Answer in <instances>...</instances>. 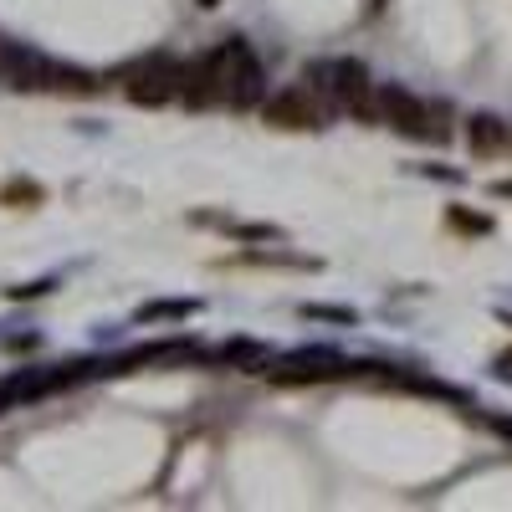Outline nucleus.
Returning <instances> with one entry per match:
<instances>
[{
    "mask_svg": "<svg viewBox=\"0 0 512 512\" xmlns=\"http://www.w3.org/2000/svg\"><path fill=\"white\" fill-rule=\"evenodd\" d=\"M364 123H390L410 139H446V103H431V98H415L405 88H374L369 103L359 108Z\"/></svg>",
    "mask_w": 512,
    "mask_h": 512,
    "instance_id": "nucleus-1",
    "label": "nucleus"
},
{
    "mask_svg": "<svg viewBox=\"0 0 512 512\" xmlns=\"http://www.w3.org/2000/svg\"><path fill=\"white\" fill-rule=\"evenodd\" d=\"M0 77L11 82V88H57V93H98V77L77 72V67H62L52 57H41L31 47H0Z\"/></svg>",
    "mask_w": 512,
    "mask_h": 512,
    "instance_id": "nucleus-2",
    "label": "nucleus"
},
{
    "mask_svg": "<svg viewBox=\"0 0 512 512\" xmlns=\"http://www.w3.org/2000/svg\"><path fill=\"white\" fill-rule=\"evenodd\" d=\"M308 88L323 93L333 108H344V113L359 118V108H364L369 93H374V82H369V72H364L359 62L333 57V62H313V67H308Z\"/></svg>",
    "mask_w": 512,
    "mask_h": 512,
    "instance_id": "nucleus-3",
    "label": "nucleus"
},
{
    "mask_svg": "<svg viewBox=\"0 0 512 512\" xmlns=\"http://www.w3.org/2000/svg\"><path fill=\"white\" fill-rule=\"evenodd\" d=\"M185 67L190 62H175V57H149L139 67H128V98L144 103V108H159V103H175L180 88H185Z\"/></svg>",
    "mask_w": 512,
    "mask_h": 512,
    "instance_id": "nucleus-4",
    "label": "nucleus"
},
{
    "mask_svg": "<svg viewBox=\"0 0 512 512\" xmlns=\"http://www.w3.org/2000/svg\"><path fill=\"white\" fill-rule=\"evenodd\" d=\"M262 118L272 128H323V103L313 98V88H282L262 103Z\"/></svg>",
    "mask_w": 512,
    "mask_h": 512,
    "instance_id": "nucleus-5",
    "label": "nucleus"
},
{
    "mask_svg": "<svg viewBox=\"0 0 512 512\" xmlns=\"http://www.w3.org/2000/svg\"><path fill=\"white\" fill-rule=\"evenodd\" d=\"M466 144H472V154L492 159V154H507L512 149V128L492 113H477L472 123H466Z\"/></svg>",
    "mask_w": 512,
    "mask_h": 512,
    "instance_id": "nucleus-6",
    "label": "nucleus"
},
{
    "mask_svg": "<svg viewBox=\"0 0 512 512\" xmlns=\"http://www.w3.org/2000/svg\"><path fill=\"white\" fill-rule=\"evenodd\" d=\"M185 313H195V303H154V308H144L139 318L154 323V318H185Z\"/></svg>",
    "mask_w": 512,
    "mask_h": 512,
    "instance_id": "nucleus-7",
    "label": "nucleus"
},
{
    "mask_svg": "<svg viewBox=\"0 0 512 512\" xmlns=\"http://www.w3.org/2000/svg\"><path fill=\"white\" fill-rule=\"evenodd\" d=\"M6 200H41L36 185H6Z\"/></svg>",
    "mask_w": 512,
    "mask_h": 512,
    "instance_id": "nucleus-8",
    "label": "nucleus"
},
{
    "mask_svg": "<svg viewBox=\"0 0 512 512\" xmlns=\"http://www.w3.org/2000/svg\"><path fill=\"white\" fill-rule=\"evenodd\" d=\"M451 221H456V226H466V231H487V221H482V216H451Z\"/></svg>",
    "mask_w": 512,
    "mask_h": 512,
    "instance_id": "nucleus-9",
    "label": "nucleus"
},
{
    "mask_svg": "<svg viewBox=\"0 0 512 512\" xmlns=\"http://www.w3.org/2000/svg\"><path fill=\"white\" fill-rule=\"evenodd\" d=\"M497 195H512V180H502V185H497Z\"/></svg>",
    "mask_w": 512,
    "mask_h": 512,
    "instance_id": "nucleus-10",
    "label": "nucleus"
},
{
    "mask_svg": "<svg viewBox=\"0 0 512 512\" xmlns=\"http://www.w3.org/2000/svg\"><path fill=\"white\" fill-rule=\"evenodd\" d=\"M200 6H216V0H200Z\"/></svg>",
    "mask_w": 512,
    "mask_h": 512,
    "instance_id": "nucleus-11",
    "label": "nucleus"
}]
</instances>
